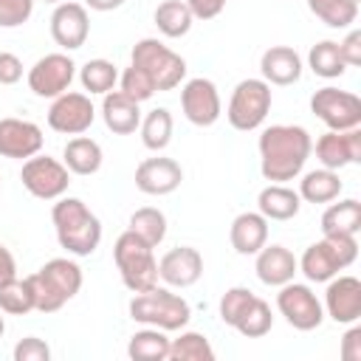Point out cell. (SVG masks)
<instances>
[{"label": "cell", "mask_w": 361, "mask_h": 361, "mask_svg": "<svg viewBox=\"0 0 361 361\" xmlns=\"http://www.w3.org/2000/svg\"><path fill=\"white\" fill-rule=\"evenodd\" d=\"M316 158L324 169H344L350 164H361V127L353 130H327L313 144Z\"/></svg>", "instance_id": "15"}, {"label": "cell", "mask_w": 361, "mask_h": 361, "mask_svg": "<svg viewBox=\"0 0 361 361\" xmlns=\"http://www.w3.org/2000/svg\"><path fill=\"white\" fill-rule=\"evenodd\" d=\"M130 65L141 68L152 79L155 90H175L186 79V59L155 37H144L133 45Z\"/></svg>", "instance_id": "6"}, {"label": "cell", "mask_w": 361, "mask_h": 361, "mask_svg": "<svg viewBox=\"0 0 361 361\" xmlns=\"http://www.w3.org/2000/svg\"><path fill=\"white\" fill-rule=\"evenodd\" d=\"M254 296H257V293H254V290H248V288H243V285L228 288V290L220 296V305H217L223 324L234 327V324H237V319L245 313V307L254 302Z\"/></svg>", "instance_id": "40"}, {"label": "cell", "mask_w": 361, "mask_h": 361, "mask_svg": "<svg viewBox=\"0 0 361 361\" xmlns=\"http://www.w3.org/2000/svg\"><path fill=\"white\" fill-rule=\"evenodd\" d=\"M231 248L243 257H254L268 243V220L259 212H240L228 228Z\"/></svg>", "instance_id": "23"}, {"label": "cell", "mask_w": 361, "mask_h": 361, "mask_svg": "<svg viewBox=\"0 0 361 361\" xmlns=\"http://www.w3.org/2000/svg\"><path fill=\"white\" fill-rule=\"evenodd\" d=\"M118 90H121L124 96L135 99L138 104L147 102V99H152V96L158 93L155 85H152V79H149L141 68H135V65H130V68H124V71L118 73Z\"/></svg>", "instance_id": "39"}, {"label": "cell", "mask_w": 361, "mask_h": 361, "mask_svg": "<svg viewBox=\"0 0 361 361\" xmlns=\"http://www.w3.org/2000/svg\"><path fill=\"white\" fill-rule=\"evenodd\" d=\"M358 231H361V203L355 197L338 203L330 200V206L322 214V234H358Z\"/></svg>", "instance_id": "28"}, {"label": "cell", "mask_w": 361, "mask_h": 361, "mask_svg": "<svg viewBox=\"0 0 361 361\" xmlns=\"http://www.w3.org/2000/svg\"><path fill=\"white\" fill-rule=\"evenodd\" d=\"M307 65H310V71H313L316 76H322V79H338V76H344V71H347V65H344V59H341V54H338V42H333V39L316 42V45L310 48V54H307Z\"/></svg>", "instance_id": "36"}, {"label": "cell", "mask_w": 361, "mask_h": 361, "mask_svg": "<svg viewBox=\"0 0 361 361\" xmlns=\"http://www.w3.org/2000/svg\"><path fill=\"white\" fill-rule=\"evenodd\" d=\"M90 34V17L85 3L76 0H65L56 3L54 14H51V37L62 51H76L87 42Z\"/></svg>", "instance_id": "14"}, {"label": "cell", "mask_w": 361, "mask_h": 361, "mask_svg": "<svg viewBox=\"0 0 361 361\" xmlns=\"http://www.w3.org/2000/svg\"><path fill=\"white\" fill-rule=\"evenodd\" d=\"M180 110H183L189 124L212 127L223 113V102H220L217 85L212 79H206V76H195V79L183 82V87H180Z\"/></svg>", "instance_id": "13"}, {"label": "cell", "mask_w": 361, "mask_h": 361, "mask_svg": "<svg viewBox=\"0 0 361 361\" xmlns=\"http://www.w3.org/2000/svg\"><path fill=\"white\" fill-rule=\"evenodd\" d=\"M259 73L268 85H293L302 79V56L290 45H271L259 56Z\"/></svg>", "instance_id": "21"}, {"label": "cell", "mask_w": 361, "mask_h": 361, "mask_svg": "<svg viewBox=\"0 0 361 361\" xmlns=\"http://www.w3.org/2000/svg\"><path fill=\"white\" fill-rule=\"evenodd\" d=\"M274 327V316H271V305L259 296H254V302L245 307V313L237 319L234 330L245 338H262L268 330Z\"/></svg>", "instance_id": "38"}, {"label": "cell", "mask_w": 361, "mask_h": 361, "mask_svg": "<svg viewBox=\"0 0 361 361\" xmlns=\"http://www.w3.org/2000/svg\"><path fill=\"white\" fill-rule=\"evenodd\" d=\"M341 358L344 361H361V327L355 322L341 338Z\"/></svg>", "instance_id": "46"}, {"label": "cell", "mask_w": 361, "mask_h": 361, "mask_svg": "<svg viewBox=\"0 0 361 361\" xmlns=\"http://www.w3.org/2000/svg\"><path fill=\"white\" fill-rule=\"evenodd\" d=\"M169 358L172 361H214V347L203 333L180 330L178 338H169Z\"/></svg>", "instance_id": "35"}, {"label": "cell", "mask_w": 361, "mask_h": 361, "mask_svg": "<svg viewBox=\"0 0 361 361\" xmlns=\"http://www.w3.org/2000/svg\"><path fill=\"white\" fill-rule=\"evenodd\" d=\"M59 245L73 257H90L102 243V220L79 197H56L51 209Z\"/></svg>", "instance_id": "2"}, {"label": "cell", "mask_w": 361, "mask_h": 361, "mask_svg": "<svg viewBox=\"0 0 361 361\" xmlns=\"http://www.w3.org/2000/svg\"><path fill=\"white\" fill-rule=\"evenodd\" d=\"M85 8H93V11H113V8H121L124 0H82Z\"/></svg>", "instance_id": "48"}, {"label": "cell", "mask_w": 361, "mask_h": 361, "mask_svg": "<svg viewBox=\"0 0 361 361\" xmlns=\"http://www.w3.org/2000/svg\"><path fill=\"white\" fill-rule=\"evenodd\" d=\"M276 307L285 316V322L293 330H302V333L316 330L324 322V307H322L319 296L310 290V285H302V282H293V279L279 285Z\"/></svg>", "instance_id": "9"}, {"label": "cell", "mask_w": 361, "mask_h": 361, "mask_svg": "<svg viewBox=\"0 0 361 361\" xmlns=\"http://www.w3.org/2000/svg\"><path fill=\"white\" fill-rule=\"evenodd\" d=\"M130 319L147 327L158 330H183L192 319V307L180 293H172L169 288H149L138 290L130 299Z\"/></svg>", "instance_id": "4"}, {"label": "cell", "mask_w": 361, "mask_h": 361, "mask_svg": "<svg viewBox=\"0 0 361 361\" xmlns=\"http://www.w3.org/2000/svg\"><path fill=\"white\" fill-rule=\"evenodd\" d=\"M73 76H76V62L68 54L56 51V54L39 56L28 68V76L25 79H28V90L34 96H39V99H56V96H62L71 87Z\"/></svg>", "instance_id": "11"}, {"label": "cell", "mask_w": 361, "mask_h": 361, "mask_svg": "<svg viewBox=\"0 0 361 361\" xmlns=\"http://www.w3.org/2000/svg\"><path fill=\"white\" fill-rule=\"evenodd\" d=\"M45 3H54L56 6V3H65V0H45Z\"/></svg>", "instance_id": "50"}, {"label": "cell", "mask_w": 361, "mask_h": 361, "mask_svg": "<svg viewBox=\"0 0 361 361\" xmlns=\"http://www.w3.org/2000/svg\"><path fill=\"white\" fill-rule=\"evenodd\" d=\"M183 180V169L175 158L166 155H155V158H144L135 166V189L152 197L161 195H172Z\"/></svg>", "instance_id": "17"}, {"label": "cell", "mask_w": 361, "mask_h": 361, "mask_svg": "<svg viewBox=\"0 0 361 361\" xmlns=\"http://www.w3.org/2000/svg\"><path fill=\"white\" fill-rule=\"evenodd\" d=\"M310 14H316L327 28H350L358 20V0H307Z\"/></svg>", "instance_id": "33"}, {"label": "cell", "mask_w": 361, "mask_h": 361, "mask_svg": "<svg viewBox=\"0 0 361 361\" xmlns=\"http://www.w3.org/2000/svg\"><path fill=\"white\" fill-rule=\"evenodd\" d=\"M102 147L99 141L87 138V135H73L65 149H62V164L73 172V175H96L102 169Z\"/></svg>", "instance_id": "26"}, {"label": "cell", "mask_w": 361, "mask_h": 361, "mask_svg": "<svg viewBox=\"0 0 361 361\" xmlns=\"http://www.w3.org/2000/svg\"><path fill=\"white\" fill-rule=\"evenodd\" d=\"M127 228L133 234H138L147 245L158 248L164 243V237H166V214L161 209H155V206H141V209H135L130 214Z\"/></svg>", "instance_id": "32"}, {"label": "cell", "mask_w": 361, "mask_h": 361, "mask_svg": "<svg viewBox=\"0 0 361 361\" xmlns=\"http://www.w3.org/2000/svg\"><path fill=\"white\" fill-rule=\"evenodd\" d=\"M31 310H34V290H31L28 276H23V279L14 276L6 285H0V313L23 316Z\"/></svg>", "instance_id": "37"}, {"label": "cell", "mask_w": 361, "mask_h": 361, "mask_svg": "<svg viewBox=\"0 0 361 361\" xmlns=\"http://www.w3.org/2000/svg\"><path fill=\"white\" fill-rule=\"evenodd\" d=\"M254 257H257L254 271H257L259 282L268 285V288H279V285L290 282L296 276V271H299V262H296L293 251L279 245V243H274V245L265 243Z\"/></svg>", "instance_id": "20"}, {"label": "cell", "mask_w": 361, "mask_h": 361, "mask_svg": "<svg viewBox=\"0 0 361 361\" xmlns=\"http://www.w3.org/2000/svg\"><path fill=\"white\" fill-rule=\"evenodd\" d=\"M42 130L39 124L28 121V118H0V155L3 158H14V161H25L31 155H37L42 149Z\"/></svg>", "instance_id": "18"}, {"label": "cell", "mask_w": 361, "mask_h": 361, "mask_svg": "<svg viewBox=\"0 0 361 361\" xmlns=\"http://www.w3.org/2000/svg\"><path fill=\"white\" fill-rule=\"evenodd\" d=\"M79 82L82 87L93 96H104L110 90H116V82H118V68L110 62V59H87L82 68H79Z\"/></svg>", "instance_id": "34"}, {"label": "cell", "mask_w": 361, "mask_h": 361, "mask_svg": "<svg viewBox=\"0 0 361 361\" xmlns=\"http://www.w3.org/2000/svg\"><path fill=\"white\" fill-rule=\"evenodd\" d=\"M17 276V262H14V254L0 243V285H6L8 279Z\"/></svg>", "instance_id": "47"}, {"label": "cell", "mask_w": 361, "mask_h": 361, "mask_svg": "<svg viewBox=\"0 0 361 361\" xmlns=\"http://www.w3.org/2000/svg\"><path fill=\"white\" fill-rule=\"evenodd\" d=\"M20 180H23V186H25L28 195H34L39 200H56L71 186V169L62 161L37 152V155H31V158L23 161Z\"/></svg>", "instance_id": "8"}, {"label": "cell", "mask_w": 361, "mask_h": 361, "mask_svg": "<svg viewBox=\"0 0 361 361\" xmlns=\"http://www.w3.org/2000/svg\"><path fill=\"white\" fill-rule=\"evenodd\" d=\"M37 0H0V28H17L31 20Z\"/></svg>", "instance_id": "41"}, {"label": "cell", "mask_w": 361, "mask_h": 361, "mask_svg": "<svg viewBox=\"0 0 361 361\" xmlns=\"http://www.w3.org/2000/svg\"><path fill=\"white\" fill-rule=\"evenodd\" d=\"M23 79V62L11 51H0V85H17Z\"/></svg>", "instance_id": "44"}, {"label": "cell", "mask_w": 361, "mask_h": 361, "mask_svg": "<svg viewBox=\"0 0 361 361\" xmlns=\"http://www.w3.org/2000/svg\"><path fill=\"white\" fill-rule=\"evenodd\" d=\"M310 110L319 121L327 124V130H353L361 127V99L350 90L338 87H319L310 96Z\"/></svg>", "instance_id": "10"}, {"label": "cell", "mask_w": 361, "mask_h": 361, "mask_svg": "<svg viewBox=\"0 0 361 361\" xmlns=\"http://www.w3.org/2000/svg\"><path fill=\"white\" fill-rule=\"evenodd\" d=\"M257 147L262 178L271 183H285L305 169L313 152V138L299 124H271L259 133Z\"/></svg>", "instance_id": "1"}, {"label": "cell", "mask_w": 361, "mask_h": 361, "mask_svg": "<svg viewBox=\"0 0 361 361\" xmlns=\"http://www.w3.org/2000/svg\"><path fill=\"white\" fill-rule=\"evenodd\" d=\"M14 361H48L51 358V347L37 338V336H25L23 341L14 344Z\"/></svg>", "instance_id": "42"}, {"label": "cell", "mask_w": 361, "mask_h": 361, "mask_svg": "<svg viewBox=\"0 0 361 361\" xmlns=\"http://www.w3.org/2000/svg\"><path fill=\"white\" fill-rule=\"evenodd\" d=\"M228 0H186L189 11L195 20H214L223 8H226Z\"/></svg>", "instance_id": "45"}, {"label": "cell", "mask_w": 361, "mask_h": 361, "mask_svg": "<svg viewBox=\"0 0 361 361\" xmlns=\"http://www.w3.org/2000/svg\"><path fill=\"white\" fill-rule=\"evenodd\" d=\"M302 209V197L296 189L285 186V183H268L259 197H257V212L265 220H293Z\"/></svg>", "instance_id": "25"}, {"label": "cell", "mask_w": 361, "mask_h": 361, "mask_svg": "<svg viewBox=\"0 0 361 361\" xmlns=\"http://www.w3.org/2000/svg\"><path fill=\"white\" fill-rule=\"evenodd\" d=\"M127 355L135 358V361H164V358H169L166 330H158V327H147L144 324V330H135L130 336Z\"/></svg>", "instance_id": "30"}, {"label": "cell", "mask_w": 361, "mask_h": 361, "mask_svg": "<svg viewBox=\"0 0 361 361\" xmlns=\"http://www.w3.org/2000/svg\"><path fill=\"white\" fill-rule=\"evenodd\" d=\"M152 20H155L158 31H161L164 37H169V39L186 37V34L192 31V23H195V17H192L186 0H164V3H158Z\"/></svg>", "instance_id": "29"}, {"label": "cell", "mask_w": 361, "mask_h": 361, "mask_svg": "<svg viewBox=\"0 0 361 361\" xmlns=\"http://www.w3.org/2000/svg\"><path fill=\"white\" fill-rule=\"evenodd\" d=\"M93 118H96V107L87 93L65 90L48 107V127L62 135H82L85 130H90Z\"/></svg>", "instance_id": "12"}, {"label": "cell", "mask_w": 361, "mask_h": 361, "mask_svg": "<svg viewBox=\"0 0 361 361\" xmlns=\"http://www.w3.org/2000/svg\"><path fill=\"white\" fill-rule=\"evenodd\" d=\"M141 144L152 152H161L169 147L172 141V130H175V121H172V113L166 107H155L149 110L147 116H141Z\"/></svg>", "instance_id": "31"}, {"label": "cell", "mask_w": 361, "mask_h": 361, "mask_svg": "<svg viewBox=\"0 0 361 361\" xmlns=\"http://www.w3.org/2000/svg\"><path fill=\"white\" fill-rule=\"evenodd\" d=\"M113 262L127 290L138 293V290H149L158 285V259L152 254V245H147L130 228L118 234L113 245Z\"/></svg>", "instance_id": "5"}, {"label": "cell", "mask_w": 361, "mask_h": 361, "mask_svg": "<svg viewBox=\"0 0 361 361\" xmlns=\"http://www.w3.org/2000/svg\"><path fill=\"white\" fill-rule=\"evenodd\" d=\"M344 183L336 169H313L299 180V197L305 203H330L341 195Z\"/></svg>", "instance_id": "27"}, {"label": "cell", "mask_w": 361, "mask_h": 361, "mask_svg": "<svg viewBox=\"0 0 361 361\" xmlns=\"http://www.w3.org/2000/svg\"><path fill=\"white\" fill-rule=\"evenodd\" d=\"M3 333H6V322H3V316H0V338H3Z\"/></svg>", "instance_id": "49"}, {"label": "cell", "mask_w": 361, "mask_h": 361, "mask_svg": "<svg viewBox=\"0 0 361 361\" xmlns=\"http://www.w3.org/2000/svg\"><path fill=\"white\" fill-rule=\"evenodd\" d=\"M324 313L336 322V324H353L361 319V279L350 276V274H336L333 279H327V290H324Z\"/></svg>", "instance_id": "16"}, {"label": "cell", "mask_w": 361, "mask_h": 361, "mask_svg": "<svg viewBox=\"0 0 361 361\" xmlns=\"http://www.w3.org/2000/svg\"><path fill=\"white\" fill-rule=\"evenodd\" d=\"M28 282L34 290V310L56 313L82 290V268L68 257H54L39 271H34Z\"/></svg>", "instance_id": "3"}, {"label": "cell", "mask_w": 361, "mask_h": 361, "mask_svg": "<svg viewBox=\"0 0 361 361\" xmlns=\"http://www.w3.org/2000/svg\"><path fill=\"white\" fill-rule=\"evenodd\" d=\"M338 54L344 59L347 68H358L361 65V31L353 28L341 42H338Z\"/></svg>", "instance_id": "43"}, {"label": "cell", "mask_w": 361, "mask_h": 361, "mask_svg": "<svg viewBox=\"0 0 361 361\" xmlns=\"http://www.w3.org/2000/svg\"><path fill=\"white\" fill-rule=\"evenodd\" d=\"M158 276L169 288H192L203 276V257L192 245H178L169 248L158 259Z\"/></svg>", "instance_id": "19"}, {"label": "cell", "mask_w": 361, "mask_h": 361, "mask_svg": "<svg viewBox=\"0 0 361 361\" xmlns=\"http://www.w3.org/2000/svg\"><path fill=\"white\" fill-rule=\"evenodd\" d=\"M271 102H274V96H271V85L265 79H243L231 90V99H228V107H226V118H228V124L234 130L251 133L268 118Z\"/></svg>", "instance_id": "7"}, {"label": "cell", "mask_w": 361, "mask_h": 361, "mask_svg": "<svg viewBox=\"0 0 361 361\" xmlns=\"http://www.w3.org/2000/svg\"><path fill=\"white\" fill-rule=\"evenodd\" d=\"M102 118H104V127L110 133L130 135L141 124V104L135 99L124 96L121 90H110L102 99Z\"/></svg>", "instance_id": "22"}, {"label": "cell", "mask_w": 361, "mask_h": 361, "mask_svg": "<svg viewBox=\"0 0 361 361\" xmlns=\"http://www.w3.org/2000/svg\"><path fill=\"white\" fill-rule=\"evenodd\" d=\"M296 262H299V271L305 274L307 282H327L338 271H344V265H341V259H338V254L327 237H322L319 243H310L305 248L302 259H296Z\"/></svg>", "instance_id": "24"}]
</instances>
